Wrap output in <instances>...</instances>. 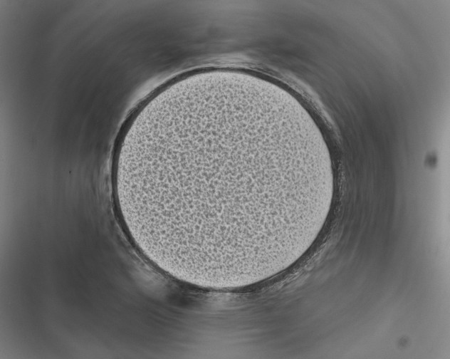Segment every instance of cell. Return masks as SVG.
<instances>
[{
    "instance_id": "cell-1",
    "label": "cell",
    "mask_w": 450,
    "mask_h": 359,
    "mask_svg": "<svg viewBox=\"0 0 450 359\" xmlns=\"http://www.w3.org/2000/svg\"><path fill=\"white\" fill-rule=\"evenodd\" d=\"M318 182L293 124L237 98L194 103L145 128L124 174L134 218L156 249L226 269L286 246L310 222Z\"/></svg>"
}]
</instances>
